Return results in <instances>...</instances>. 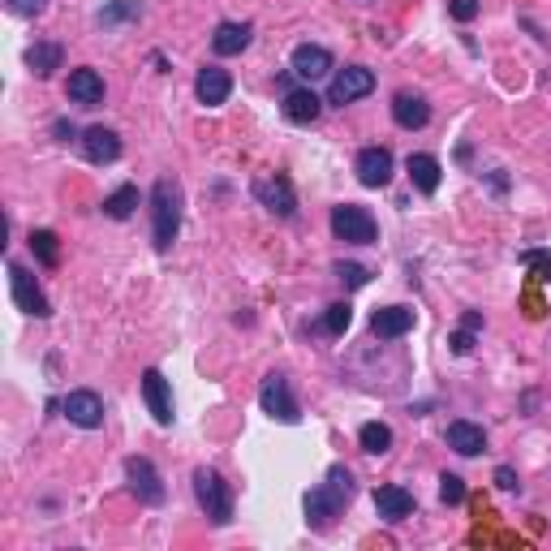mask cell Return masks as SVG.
Instances as JSON below:
<instances>
[{
    "label": "cell",
    "instance_id": "cell-34",
    "mask_svg": "<svg viewBox=\"0 0 551 551\" xmlns=\"http://www.w3.org/2000/svg\"><path fill=\"white\" fill-rule=\"evenodd\" d=\"M5 5H9L18 18H35V14H43V5H48V0H5Z\"/></svg>",
    "mask_w": 551,
    "mask_h": 551
},
{
    "label": "cell",
    "instance_id": "cell-29",
    "mask_svg": "<svg viewBox=\"0 0 551 551\" xmlns=\"http://www.w3.org/2000/svg\"><path fill=\"white\" fill-rule=\"evenodd\" d=\"M349 323H354V306H349V302H332L328 315H323V328H328L332 336H345L349 332Z\"/></svg>",
    "mask_w": 551,
    "mask_h": 551
},
{
    "label": "cell",
    "instance_id": "cell-9",
    "mask_svg": "<svg viewBox=\"0 0 551 551\" xmlns=\"http://www.w3.org/2000/svg\"><path fill=\"white\" fill-rule=\"evenodd\" d=\"M125 478H130V492L142 500V504H164V483H159L156 465L147 456H130L125 461Z\"/></svg>",
    "mask_w": 551,
    "mask_h": 551
},
{
    "label": "cell",
    "instance_id": "cell-12",
    "mask_svg": "<svg viewBox=\"0 0 551 551\" xmlns=\"http://www.w3.org/2000/svg\"><path fill=\"white\" fill-rule=\"evenodd\" d=\"M142 401H147V410H151L159 427H173V388H168V379L159 371L142 375Z\"/></svg>",
    "mask_w": 551,
    "mask_h": 551
},
{
    "label": "cell",
    "instance_id": "cell-23",
    "mask_svg": "<svg viewBox=\"0 0 551 551\" xmlns=\"http://www.w3.org/2000/svg\"><path fill=\"white\" fill-rule=\"evenodd\" d=\"M60 57H65V52H60V43H52V40H40L26 48V65H31L35 78H52L60 69Z\"/></svg>",
    "mask_w": 551,
    "mask_h": 551
},
{
    "label": "cell",
    "instance_id": "cell-13",
    "mask_svg": "<svg viewBox=\"0 0 551 551\" xmlns=\"http://www.w3.org/2000/svg\"><path fill=\"white\" fill-rule=\"evenodd\" d=\"M280 113H285V121H289V125H315L319 113H323V99H319L311 86H297V91H289V95H285Z\"/></svg>",
    "mask_w": 551,
    "mask_h": 551
},
{
    "label": "cell",
    "instance_id": "cell-17",
    "mask_svg": "<svg viewBox=\"0 0 551 551\" xmlns=\"http://www.w3.org/2000/svg\"><path fill=\"white\" fill-rule=\"evenodd\" d=\"M444 439H448V448H453V453H461V456H478L483 448H487V431H483L478 422H465V418L448 422Z\"/></svg>",
    "mask_w": 551,
    "mask_h": 551
},
{
    "label": "cell",
    "instance_id": "cell-2",
    "mask_svg": "<svg viewBox=\"0 0 551 551\" xmlns=\"http://www.w3.org/2000/svg\"><path fill=\"white\" fill-rule=\"evenodd\" d=\"M151 233H156V250H173V241L181 233V190L177 181L159 177L151 190Z\"/></svg>",
    "mask_w": 551,
    "mask_h": 551
},
{
    "label": "cell",
    "instance_id": "cell-33",
    "mask_svg": "<svg viewBox=\"0 0 551 551\" xmlns=\"http://www.w3.org/2000/svg\"><path fill=\"white\" fill-rule=\"evenodd\" d=\"M448 14L456 22H474L478 18V0H448Z\"/></svg>",
    "mask_w": 551,
    "mask_h": 551
},
{
    "label": "cell",
    "instance_id": "cell-10",
    "mask_svg": "<svg viewBox=\"0 0 551 551\" xmlns=\"http://www.w3.org/2000/svg\"><path fill=\"white\" fill-rule=\"evenodd\" d=\"M60 410H65V418H69L74 427H82V431H95L99 422H104V401H99V393H91V388L69 393L60 401Z\"/></svg>",
    "mask_w": 551,
    "mask_h": 551
},
{
    "label": "cell",
    "instance_id": "cell-6",
    "mask_svg": "<svg viewBox=\"0 0 551 551\" xmlns=\"http://www.w3.org/2000/svg\"><path fill=\"white\" fill-rule=\"evenodd\" d=\"M258 405L263 413H272L276 422H297L302 413H297V401H294V388H289V379L285 375H267L263 379V388H258Z\"/></svg>",
    "mask_w": 551,
    "mask_h": 551
},
{
    "label": "cell",
    "instance_id": "cell-26",
    "mask_svg": "<svg viewBox=\"0 0 551 551\" xmlns=\"http://www.w3.org/2000/svg\"><path fill=\"white\" fill-rule=\"evenodd\" d=\"M357 444H362V453L384 456L388 448H393V427H384V422H366V427L357 431Z\"/></svg>",
    "mask_w": 551,
    "mask_h": 551
},
{
    "label": "cell",
    "instance_id": "cell-32",
    "mask_svg": "<svg viewBox=\"0 0 551 551\" xmlns=\"http://www.w3.org/2000/svg\"><path fill=\"white\" fill-rule=\"evenodd\" d=\"M439 500L444 504H461L465 500V483L456 474H439Z\"/></svg>",
    "mask_w": 551,
    "mask_h": 551
},
{
    "label": "cell",
    "instance_id": "cell-1",
    "mask_svg": "<svg viewBox=\"0 0 551 551\" xmlns=\"http://www.w3.org/2000/svg\"><path fill=\"white\" fill-rule=\"evenodd\" d=\"M354 500V474L345 470V465H332L328 478L319 483L315 492H306V521L315 526V530H328L332 526V517H340V509Z\"/></svg>",
    "mask_w": 551,
    "mask_h": 551
},
{
    "label": "cell",
    "instance_id": "cell-15",
    "mask_svg": "<svg viewBox=\"0 0 551 551\" xmlns=\"http://www.w3.org/2000/svg\"><path fill=\"white\" fill-rule=\"evenodd\" d=\"M198 104H207V108H220L229 91H233V78H229V69H220V65H207V69H198Z\"/></svg>",
    "mask_w": 551,
    "mask_h": 551
},
{
    "label": "cell",
    "instance_id": "cell-20",
    "mask_svg": "<svg viewBox=\"0 0 551 551\" xmlns=\"http://www.w3.org/2000/svg\"><path fill=\"white\" fill-rule=\"evenodd\" d=\"M371 328H375V336L396 340V336H405L413 328V311L410 306H379V311L371 315Z\"/></svg>",
    "mask_w": 551,
    "mask_h": 551
},
{
    "label": "cell",
    "instance_id": "cell-24",
    "mask_svg": "<svg viewBox=\"0 0 551 551\" xmlns=\"http://www.w3.org/2000/svg\"><path fill=\"white\" fill-rule=\"evenodd\" d=\"M405 168H410V181L418 194H435V190H439V173H444V168H439L435 156H410Z\"/></svg>",
    "mask_w": 551,
    "mask_h": 551
},
{
    "label": "cell",
    "instance_id": "cell-18",
    "mask_svg": "<svg viewBox=\"0 0 551 551\" xmlns=\"http://www.w3.org/2000/svg\"><path fill=\"white\" fill-rule=\"evenodd\" d=\"M250 35H255L250 22H220L216 35H212V48H216V57H237V52L250 48Z\"/></svg>",
    "mask_w": 551,
    "mask_h": 551
},
{
    "label": "cell",
    "instance_id": "cell-7",
    "mask_svg": "<svg viewBox=\"0 0 551 551\" xmlns=\"http://www.w3.org/2000/svg\"><path fill=\"white\" fill-rule=\"evenodd\" d=\"M9 285H14V302H18L22 315H35V319H48V315H52V306H48L43 289L35 285V276L26 272L22 263H9Z\"/></svg>",
    "mask_w": 551,
    "mask_h": 551
},
{
    "label": "cell",
    "instance_id": "cell-4",
    "mask_svg": "<svg viewBox=\"0 0 551 551\" xmlns=\"http://www.w3.org/2000/svg\"><path fill=\"white\" fill-rule=\"evenodd\" d=\"M332 233L340 241H349V246H371L375 237H379V224L366 207H357V203H340L332 207Z\"/></svg>",
    "mask_w": 551,
    "mask_h": 551
},
{
    "label": "cell",
    "instance_id": "cell-14",
    "mask_svg": "<svg viewBox=\"0 0 551 551\" xmlns=\"http://www.w3.org/2000/svg\"><path fill=\"white\" fill-rule=\"evenodd\" d=\"M289 69H294L297 78L315 82V78H323V74H332V52H328V48H319V43H302V48H294Z\"/></svg>",
    "mask_w": 551,
    "mask_h": 551
},
{
    "label": "cell",
    "instance_id": "cell-3",
    "mask_svg": "<svg viewBox=\"0 0 551 551\" xmlns=\"http://www.w3.org/2000/svg\"><path fill=\"white\" fill-rule=\"evenodd\" d=\"M194 500L198 509L212 517V526H229L233 521V487L220 478L216 470H194Z\"/></svg>",
    "mask_w": 551,
    "mask_h": 551
},
{
    "label": "cell",
    "instance_id": "cell-16",
    "mask_svg": "<svg viewBox=\"0 0 551 551\" xmlns=\"http://www.w3.org/2000/svg\"><path fill=\"white\" fill-rule=\"evenodd\" d=\"M82 156L91 159V164H113V159L121 156V138H117V130L91 125V130L82 134Z\"/></svg>",
    "mask_w": 551,
    "mask_h": 551
},
{
    "label": "cell",
    "instance_id": "cell-35",
    "mask_svg": "<svg viewBox=\"0 0 551 551\" xmlns=\"http://www.w3.org/2000/svg\"><path fill=\"white\" fill-rule=\"evenodd\" d=\"M521 263H526V267H538V272H543V280H551V255L530 250V255H521Z\"/></svg>",
    "mask_w": 551,
    "mask_h": 551
},
{
    "label": "cell",
    "instance_id": "cell-28",
    "mask_svg": "<svg viewBox=\"0 0 551 551\" xmlns=\"http://www.w3.org/2000/svg\"><path fill=\"white\" fill-rule=\"evenodd\" d=\"M478 332H483V315H478V311H470V315L461 319V328L453 332V340H448V345H453V354H470L474 336H478Z\"/></svg>",
    "mask_w": 551,
    "mask_h": 551
},
{
    "label": "cell",
    "instance_id": "cell-22",
    "mask_svg": "<svg viewBox=\"0 0 551 551\" xmlns=\"http://www.w3.org/2000/svg\"><path fill=\"white\" fill-rule=\"evenodd\" d=\"M65 91H69V99H74V104H82V108H95V104H104V78H99L95 69H74Z\"/></svg>",
    "mask_w": 551,
    "mask_h": 551
},
{
    "label": "cell",
    "instance_id": "cell-30",
    "mask_svg": "<svg viewBox=\"0 0 551 551\" xmlns=\"http://www.w3.org/2000/svg\"><path fill=\"white\" fill-rule=\"evenodd\" d=\"M142 9H138V0H113L104 14H99V26H121V22H134Z\"/></svg>",
    "mask_w": 551,
    "mask_h": 551
},
{
    "label": "cell",
    "instance_id": "cell-27",
    "mask_svg": "<svg viewBox=\"0 0 551 551\" xmlns=\"http://www.w3.org/2000/svg\"><path fill=\"white\" fill-rule=\"evenodd\" d=\"M31 250H35V258H40L43 267H57L60 263V246H57V233H52V229H35V233H31Z\"/></svg>",
    "mask_w": 551,
    "mask_h": 551
},
{
    "label": "cell",
    "instance_id": "cell-8",
    "mask_svg": "<svg viewBox=\"0 0 551 551\" xmlns=\"http://www.w3.org/2000/svg\"><path fill=\"white\" fill-rule=\"evenodd\" d=\"M255 198L272 212V216H280V220H289L297 212V198H294V185H289V177H258L255 181Z\"/></svg>",
    "mask_w": 551,
    "mask_h": 551
},
{
    "label": "cell",
    "instance_id": "cell-5",
    "mask_svg": "<svg viewBox=\"0 0 551 551\" xmlns=\"http://www.w3.org/2000/svg\"><path fill=\"white\" fill-rule=\"evenodd\" d=\"M375 91V74L366 65H345V69H336L332 74V86H328V104L336 108H345V104H354V99L371 95Z\"/></svg>",
    "mask_w": 551,
    "mask_h": 551
},
{
    "label": "cell",
    "instance_id": "cell-19",
    "mask_svg": "<svg viewBox=\"0 0 551 551\" xmlns=\"http://www.w3.org/2000/svg\"><path fill=\"white\" fill-rule=\"evenodd\" d=\"M393 117L401 130H422V125L431 121V104L422 95H413V91H401V95L393 99Z\"/></svg>",
    "mask_w": 551,
    "mask_h": 551
},
{
    "label": "cell",
    "instance_id": "cell-36",
    "mask_svg": "<svg viewBox=\"0 0 551 551\" xmlns=\"http://www.w3.org/2000/svg\"><path fill=\"white\" fill-rule=\"evenodd\" d=\"M495 487H500V492H517V474H512L509 465H500V470H495Z\"/></svg>",
    "mask_w": 551,
    "mask_h": 551
},
{
    "label": "cell",
    "instance_id": "cell-21",
    "mask_svg": "<svg viewBox=\"0 0 551 551\" xmlns=\"http://www.w3.org/2000/svg\"><path fill=\"white\" fill-rule=\"evenodd\" d=\"M375 512L396 526V521H405L413 512V495L405 492V487H379V492H375Z\"/></svg>",
    "mask_w": 551,
    "mask_h": 551
},
{
    "label": "cell",
    "instance_id": "cell-31",
    "mask_svg": "<svg viewBox=\"0 0 551 551\" xmlns=\"http://www.w3.org/2000/svg\"><path fill=\"white\" fill-rule=\"evenodd\" d=\"M336 280H340V285H349V289H362L371 276H366L362 263H336Z\"/></svg>",
    "mask_w": 551,
    "mask_h": 551
},
{
    "label": "cell",
    "instance_id": "cell-11",
    "mask_svg": "<svg viewBox=\"0 0 551 551\" xmlns=\"http://www.w3.org/2000/svg\"><path fill=\"white\" fill-rule=\"evenodd\" d=\"M354 168H357V181H362V185L379 190V185L393 181V151H388V147H362Z\"/></svg>",
    "mask_w": 551,
    "mask_h": 551
},
{
    "label": "cell",
    "instance_id": "cell-25",
    "mask_svg": "<svg viewBox=\"0 0 551 551\" xmlns=\"http://www.w3.org/2000/svg\"><path fill=\"white\" fill-rule=\"evenodd\" d=\"M134 207H138V185H121V190L104 198V216L108 220H130Z\"/></svg>",
    "mask_w": 551,
    "mask_h": 551
}]
</instances>
